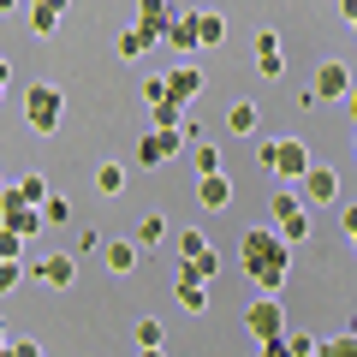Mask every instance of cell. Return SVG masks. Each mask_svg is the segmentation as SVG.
Returning a JSON list of instances; mask_svg holds the SVG:
<instances>
[{"mask_svg":"<svg viewBox=\"0 0 357 357\" xmlns=\"http://www.w3.org/2000/svg\"><path fill=\"white\" fill-rule=\"evenodd\" d=\"M310 89H316L321 102H345V96H351V72H345V60H321Z\"/></svg>","mask_w":357,"mask_h":357,"instance_id":"52a82bcc","label":"cell"},{"mask_svg":"<svg viewBox=\"0 0 357 357\" xmlns=\"http://www.w3.org/2000/svg\"><path fill=\"white\" fill-rule=\"evenodd\" d=\"M167 48L203 54V36H197V6H178V13H173V24H167Z\"/></svg>","mask_w":357,"mask_h":357,"instance_id":"9c48e42d","label":"cell"},{"mask_svg":"<svg viewBox=\"0 0 357 357\" xmlns=\"http://www.w3.org/2000/svg\"><path fill=\"white\" fill-rule=\"evenodd\" d=\"M256 357H292V333H280V340H262V351Z\"/></svg>","mask_w":357,"mask_h":357,"instance_id":"e575fe53","label":"cell"},{"mask_svg":"<svg viewBox=\"0 0 357 357\" xmlns=\"http://www.w3.org/2000/svg\"><path fill=\"white\" fill-rule=\"evenodd\" d=\"M13 185H18V197H24V203H36V208H42V203L54 197V191H48V178H42V173H24V178H13Z\"/></svg>","mask_w":357,"mask_h":357,"instance_id":"7402d4cb","label":"cell"},{"mask_svg":"<svg viewBox=\"0 0 357 357\" xmlns=\"http://www.w3.org/2000/svg\"><path fill=\"white\" fill-rule=\"evenodd\" d=\"M96 191H102V197H119V191H126V167H119V161H102V167H96Z\"/></svg>","mask_w":357,"mask_h":357,"instance_id":"44dd1931","label":"cell"},{"mask_svg":"<svg viewBox=\"0 0 357 357\" xmlns=\"http://www.w3.org/2000/svg\"><path fill=\"white\" fill-rule=\"evenodd\" d=\"M262 167H268L274 178H286V185H298L316 161H310V149H304L298 137H268V143H262Z\"/></svg>","mask_w":357,"mask_h":357,"instance_id":"3957f363","label":"cell"},{"mask_svg":"<svg viewBox=\"0 0 357 357\" xmlns=\"http://www.w3.org/2000/svg\"><path fill=\"white\" fill-rule=\"evenodd\" d=\"M321 357H357V328H351V333H333V340H321Z\"/></svg>","mask_w":357,"mask_h":357,"instance_id":"484cf974","label":"cell"},{"mask_svg":"<svg viewBox=\"0 0 357 357\" xmlns=\"http://www.w3.org/2000/svg\"><path fill=\"white\" fill-rule=\"evenodd\" d=\"M149 48H155V42H149V36H143V30H137V24H131V30H126V36H119V60H143V54H149Z\"/></svg>","mask_w":357,"mask_h":357,"instance_id":"cb8c5ba5","label":"cell"},{"mask_svg":"<svg viewBox=\"0 0 357 357\" xmlns=\"http://www.w3.org/2000/svg\"><path fill=\"white\" fill-rule=\"evenodd\" d=\"M268 215H274V227H280V238H286V244H304V238H310V208H304V197L274 191Z\"/></svg>","mask_w":357,"mask_h":357,"instance_id":"5b68a950","label":"cell"},{"mask_svg":"<svg viewBox=\"0 0 357 357\" xmlns=\"http://www.w3.org/2000/svg\"><path fill=\"white\" fill-rule=\"evenodd\" d=\"M167 96H173V89H167V72H155V77H149V84H143V102H149V107H155V102H167Z\"/></svg>","mask_w":357,"mask_h":357,"instance_id":"d6a6232c","label":"cell"},{"mask_svg":"<svg viewBox=\"0 0 357 357\" xmlns=\"http://www.w3.org/2000/svg\"><path fill=\"white\" fill-rule=\"evenodd\" d=\"M149 114H155V126H178V119H185V102H173V96H167V102H155Z\"/></svg>","mask_w":357,"mask_h":357,"instance_id":"f1b7e54d","label":"cell"},{"mask_svg":"<svg viewBox=\"0 0 357 357\" xmlns=\"http://www.w3.org/2000/svg\"><path fill=\"white\" fill-rule=\"evenodd\" d=\"M173 13H178V6H167V0H137V18H131V24H137L149 42H167V24H173Z\"/></svg>","mask_w":357,"mask_h":357,"instance_id":"30bf717a","label":"cell"},{"mask_svg":"<svg viewBox=\"0 0 357 357\" xmlns=\"http://www.w3.org/2000/svg\"><path fill=\"white\" fill-rule=\"evenodd\" d=\"M298 197H304V203H340V173H333V167H310V173L298 178Z\"/></svg>","mask_w":357,"mask_h":357,"instance_id":"ba28073f","label":"cell"},{"mask_svg":"<svg viewBox=\"0 0 357 357\" xmlns=\"http://www.w3.org/2000/svg\"><path fill=\"white\" fill-rule=\"evenodd\" d=\"M6 185H13V178H6V173H0V197H6Z\"/></svg>","mask_w":357,"mask_h":357,"instance_id":"b9f144b4","label":"cell"},{"mask_svg":"<svg viewBox=\"0 0 357 357\" xmlns=\"http://www.w3.org/2000/svg\"><path fill=\"white\" fill-rule=\"evenodd\" d=\"M167 89H173V102H185V107H191L197 96H203V66H191V60H178L173 72H167Z\"/></svg>","mask_w":357,"mask_h":357,"instance_id":"7c38bea8","label":"cell"},{"mask_svg":"<svg viewBox=\"0 0 357 357\" xmlns=\"http://www.w3.org/2000/svg\"><path fill=\"white\" fill-rule=\"evenodd\" d=\"M197 203H203L208 215L232 208V178H227V173H203V178H197Z\"/></svg>","mask_w":357,"mask_h":357,"instance_id":"4fadbf2b","label":"cell"},{"mask_svg":"<svg viewBox=\"0 0 357 357\" xmlns=\"http://www.w3.org/2000/svg\"><path fill=\"white\" fill-rule=\"evenodd\" d=\"M340 227H345V238H357V203H340Z\"/></svg>","mask_w":357,"mask_h":357,"instance_id":"d590c367","label":"cell"},{"mask_svg":"<svg viewBox=\"0 0 357 357\" xmlns=\"http://www.w3.org/2000/svg\"><path fill=\"white\" fill-rule=\"evenodd\" d=\"M6 340H13V333H6V321H0V345H6Z\"/></svg>","mask_w":357,"mask_h":357,"instance_id":"60d3db41","label":"cell"},{"mask_svg":"<svg viewBox=\"0 0 357 357\" xmlns=\"http://www.w3.org/2000/svg\"><path fill=\"white\" fill-rule=\"evenodd\" d=\"M351 328H357V316H351Z\"/></svg>","mask_w":357,"mask_h":357,"instance_id":"ee69618b","label":"cell"},{"mask_svg":"<svg viewBox=\"0 0 357 357\" xmlns=\"http://www.w3.org/2000/svg\"><path fill=\"white\" fill-rule=\"evenodd\" d=\"M244 333H250L256 345H262V340H280V333H286V304L274 292L250 298V304H244Z\"/></svg>","mask_w":357,"mask_h":357,"instance_id":"277c9868","label":"cell"},{"mask_svg":"<svg viewBox=\"0 0 357 357\" xmlns=\"http://www.w3.org/2000/svg\"><path fill=\"white\" fill-rule=\"evenodd\" d=\"M66 119V89L60 84H30L24 89V126L36 131V137H54Z\"/></svg>","mask_w":357,"mask_h":357,"instance_id":"7a4b0ae2","label":"cell"},{"mask_svg":"<svg viewBox=\"0 0 357 357\" xmlns=\"http://www.w3.org/2000/svg\"><path fill=\"white\" fill-rule=\"evenodd\" d=\"M137 357H167V345H137Z\"/></svg>","mask_w":357,"mask_h":357,"instance_id":"8d00e7d4","label":"cell"},{"mask_svg":"<svg viewBox=\"0 0 357 357\" xmlns=\"http://www.w3.org/2000/svg\"><path fill=\"white\" fill-rule=\"evenodd\" d=\"M24 232H13V227H0V256H24Z\"/></svg>","mask_w":357,"mask_h":357,"instance_id":"1f68e13d","label":"cell"},{"mask_svg":"<svg viewBox=\"0 0 357 357\" xmlns=\"http://www.w3.org/2000/svg\"><path fill=\"white\" fill-rule=\"evenodd\" d=\"M13 6H24V0H0V18H13Z\"/></svg>","mask_w":357,"mask_h":357,"instance_id":"ab89813d","label":"cell"},{"mask_svg":"<svg viewBox=\"0 0 357 357\" xmlns=\"http://www.w3.org/2000/svg\"><path fill=\"white\" fill-rule=\"evenodd\" d=\"M36 280L42 286H72L77 280V262L66 250H48V256H36Z\"/></svg>","mask_w":357,"mask_h":357,"instance_id":"5bb4252c","label":"cell"},{"mask_svg":"<svg viewBox=\"0 0 357 357\" xmlns=\"http://www.w3.org/2000/svg\"><path fill=\"white\" fill-rule=\"evenodd\" d=\"M197 36H203V48H220L227 42V18L215 6H197Z\"/></svg>","mask_w":357,"mask_h":357,"instance_id":"d6986e66","label":"cell"},{"mask_svg":"<svg viewBox=\"0 0 357 357\" xmlns=\"http://www.w3.org/2000/svg\"><path fill=\"white\" fill-rule=\"evenodd\" d=\"M0 96H6V84H0Z\"/></svg>","mask_w":357,"mask_h":357,"instance_id":"7bdbcfd3","label":"cell"},{"mask_svg":"<svg viewBox=\"0 0 357 357\" xmlns=\"http://www.w3.org/2000/svg\"><path fill=\"white\" fill-rule=\"evenodd\" d=\"M256 126H262V102H232V107H227V131H238V137H250Z\"/></svg>","mask_w":357,"mask_h":357,"instance_id":"ac0fdd59","label":"cell"},{"mask_svg":"<svg viewBox=\"0 0 357 357\" xmlns=\"http://www.w3.org/2000/svg\"><path fill=\"white\" fill-rule=\"evenodd\" d=\"M340 13H345V24H351V18H357V0H340Z\"/></svg>","mask_w":357,"mask_h":357,"instance_id":"f35d334b","label":"cell"},{"mask_svg":"<svg viewBox=\"0 0 357 357\" xmlns=\"http://www.w3.org/2000/svg\"><path fill=\"white\" fill-rule=\"evenodd\" d=\"M18 280H24L18 256H0V298H6V292H18Z\"/></svg>","mask_w":357,"mask_h":357,"instance_id":"4316f807","label":"cell"},{"mask_svg":"<svg viewBox=\"0 0 357 357\" xmlns=\"http://www.w3.org/2000/svg\"><path fill=\"white\" fill-rule=\"evenodd\" d=\"M178 310H185V316H203L208 310V280H191V274H178Z\"/></svg>","mask_w":357,"mask_h":357,"instance_id":"2e32d148","label":"cell"},{"mask_svg":"<svg viewBox=\"0 0 357 357\" xmlns=\"http://www.w3.org/2000/svg\"><path fill=\"white\" fill-rule=\"evenodd\" d=\"M42 220H48V227H66V220H72V197H66V191H54L48 203H42Z\"/></svg>","mask_w":357,"mask_h":357,"instance_id":"d4e9b609","label":"cell"},{"mask_svg":"<svg viewBox=\"0 0 357 357\" xmlns=\"http://www.w3.org/2000/svg\"><path fill=\"white\" fill-rule=\"evenodd\" d=\"M24 6H30V0H24Z\"/></svg>","mask_w":357,"mask_h":357,"instance_id":"7dc6e473","label":"cell"},{"mask_svg":"<svg viewBox=\"0 0 357 357\" xmlns=\"http://www.w3.org/2000/svg\"><path fill=\"white\" fill-rule=\"evenodd\" d=\"M137 345H167V328H161L155 316H143V321H137Z\"/></svg>","mask_w":357,"mask_h":357,"instance_id":"f546056e","label":"cell"},{"mask_svg":"<svg viewBox=\"0 0 357 357\" xmlns=\"http://www.w3.org/2000/svg\"><path fill=\"white\" fill-rule=\"evenodd\" d=\"M137 250H143V244L137 238H107V268H114V274H131V268H137Z\"/></svg>","mask_w":357,"mask_h":357,"instance_id":"e0dca14e","label":"cell"},{"mask_svg":"<svg viewBox=\"0 0 357 357\" xmlns=\"http://www.w3.org/2000/svg\"><path fill=\"white\" fill-rule=\"evenodd\" d=\"M0 357H42V345L36 340H6V345H0Z\"/></svg>","mask_w":357,"mask_h":357,"instance_id":"836d02e7","label":"cell"},{"mask_svg":"<svg viewBox=\"0 0 357 357\" xmlns=\"http://www.w3.org/2000/svg\"><path fill=\"white\" fill-rule=\"evenodd\" d=\"M238 250H244V274H250V286L280 292L286 274H292V250H298V244H286L280 227H250L238 238Z\"/></svg>","mask_w":357,"mask_h":357,"instance_id":"6da1fadb","label":"cell"},{"mask_svg":"<svg viewBox=\"0 0 357 357\" xmlns=\"http://www.w3.org/2000/svg\"><path fill=\"white\" fill-rule=\"evenodd\" d=\"M250 54H256V72H262V77H280V72H286V48H280L274 30H256Z\"/></svg>","mask_w":357,"mask_h":357,"instance_id":"8fae6325","label":"cell"},{"mask_svg":"<svg viewBox=\"0 0 357 357\" xmlns=\"http://www.w3.org/2000/svg\"><path fill=\"white\" fill-rule=\"evenodd\" d=\"M66 13H72V0H30V30L36 36H54Z\"/></svg>","mask_w":357,"mask_h":357,"instance_id":"9a60e30c","label":"cell"},{"mask_svg":"<svg viewBox=\"0 0 357 357\" xmlns=\"http://www.w3.org/2000/svg\"><path fill=\"white\" fill-rule=\"evenodd\" d=\"M351 30H357V18H351Z\"/></svg>","mask_w":357,"mask_h":357,"instance_id":"bcb514c9","label":"cell"},{"mask_svg":"<svg viewBox=\"0 0 357 357\" xmlns=\"http://www.w3.org/2000/svg\"><path fill=\"white\" fill-rule=\"evenodd\" d=\"M161 238H167V220L161 215H143L137 220V244H161Z\"/></svg>","mask_w":357,"mask_h":357,"instance_id":"83f0119b","label":"cell"},{"mask_svg":"<svg viewBox=\"0 0 357 357\" xmlns=\"http://www.w3.org/2000/svg\"><path fill=\"white\" fill-rule=\"evenodd\" d=\"M351 250H357V238H351Z\"/></svg>","mask_w":357,"mask_h":357,"instance_id":"f6af8a7d","label":"cell"},{"mask_svg":"<svg viewBox=\"0 0 357 357\" xmlns=\"http://www.w3.org/2000/svg\"><path fill=\"white\" fill-rule=\"evenodd\" d=\"M0 84H13V60L6 54H0Z\"/></svg>","mask_w":357,"mask_h":357,"instance_id":"74e56055","label":"cell"},{"mask_svg":"<svg viewBox=\"0 0 357 357\" xmlns=\"http://www.w3.org/2000/svg\"><path fill=\"white\" fill-rule=\"evenodd\" d=\"M215 268H220L215 250H203V256H178V274H191V280H215Z\"/></svg>","mask_w":357,"mask_h":357,"instance_id":"ffe728a7","label":"cell"},{"mask_svg":"<svg viewBox=\"0 0 357 357\" xmlns=\"http://www.w3.org/2000/svg\"><path fill=\"white\" fill-rule=\"evenodd\" d=\"M191 167H197V178H203V173H220V149H215V143H191Z\"/></svg>","mask_w":357,"mask_h":357,"instance_id":"603a6c76","label":"cell"},{"mask_svg":"<svg viewBox=\"0 0 357 357\" xmlns=\"http://www.w3.org/2000/svg\"><path fill=\"white\" fill-rule=\"evenodd\" d=\"M178 149H191V143H185V131H178V126H155L149 137L137 143V161H143V167H161V161H173Z\"/></svg>","mask_w":357,"mask_h":357,"instance_id":"8992f818","label":"cell"},{"mask_svg":"<svg viewBox=\"0 0 357 357\" xmlns=\"http://www.w3.org/2000/svg\"><path fill=\"white\" fill-rule=\"evenodd\" d=\"M203 250H215V244H208L197 227H191V232H178V256H203Z\"/></svg>","mask_w":357,"mask_h":357,"instance_id":"4dcf8cb0","label":"cell"}]
</instances>
